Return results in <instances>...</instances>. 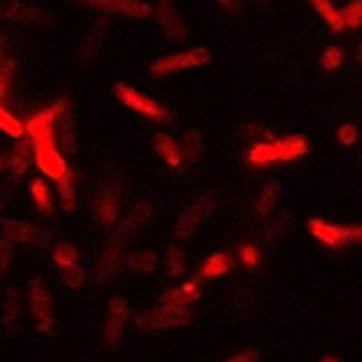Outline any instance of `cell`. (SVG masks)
Returning <instances> with one entry per match:
<instances>
[{
	"instance_id": "1",
	"label": "cell",
	"mask_w": 362,
	"mask_h": 362,
	"mask_svg": "<svg viewBox=\"0 0 362 362\" xmlns=\"http://www.w3.org/2000/svg\"><path fill=\"white\" fill-rule=\"evenodd\" d=\"M303 153H307V141H303L300 134L274 137V141H264V144H252L248 163H252V167H264V163H291V160H300Z\"/></svg>"
},
{
	"instance_id": "2",
	"label": "cell",
	"mask_w": 362,
	"mask_h": 362,
	"mask_svg": "<svg viewBox=\"0 0 362 362\" xmlns=\"http://www.w3.org/2000/svg\"><path fill=\"white\" fill-rule=\"evenodd\" d=\"M121 199H124V186L121 180H108V183L98 186V193H95V202H92V219L98 228H111L118 222L121 216Z\"/></svg>"
},
{
	"instance_id": "3",
	"label": "cell",
	"mask_w": 362,
	"mask_h": 362,
	"mask_svg": "<svg viewBox=\"0 0 362 362\" xmlns=\"http://www.w3.org/2000/svg\"><path fill=\"white\" fill-rule=\"evenodd\" d=\"M26 300H30V313H33L36 329L49 337L52 329H56V303H52L49 287L42 284L40 278H33L30 287H26Z\"/></svg>"
},
{
	"instance_id": "4",
	"label": "cell",
	"mask_w": 362,
	"mask_h": 362,
	"mask_svg": "<svg viewBox=\"0 0 362 362\" xmlns=\"http://www.w3.org/2000/svg\"><path fill=\"white\" fill-rule=\"evenodd\" d=\"M212 56L206 46H189V49H180V52H170V56H160V59H151V72L153 76H173V72H186V69H196V66H206Z\"/></svg>"
},
{
	"instance_id": "5",
	"label": "cell",
	"mask_w": 362,
	"mask_h": 362,
	"mask_svg": "<svg viewBox=\"0 0 362 362\" xmlns=\"http://www.w3.org/2000/svg\"><path fill=\"white\" fill-rule=\"evenodd\" d=\"M189 317H193V307H163V303H157V307H151V310L137 313L134 323L141 329H147V333H153V329L183 327V323H189Z\"/></svg>"
},
{
	"instance_id": "6",
	"label": "cell",
	"mask_w": 362,
	"mask_h": 362,
	"mask_svg": "<svg viewBox=\"0 0 362 362\" xmlns=\"http://www.w3.org/2000/svg\"><path fill=\"white\" fill-rule=\"evenodd\" d=\"M310 235L327 248H343V245H356L362 242V226H333L327 219H310L307 222Z\"/></svg>"
},
{
	"instance_id": "7",
	"label": "cell",
	"mask_w": 362,
	"mask_h": 362,
	"mask_svg": "<svg viewBox=\"0 0 362 362\" xmlns=\"http://www.w3.org/2000/svg\"><path fill=\"white\" fill-rule=\"evenodd\" d=\"M115 95H118V101L124 105V108L137 111V115H144V118H153V121H167L170 118V108H163L160 101L147 98L144 92H137V88H131V85H124V82L115 85Z\"/></svg>"
},
{
	"instance_id": "8",
	"label": "cell",
	"mask_w": 362,
	"mask_h": 362,
	"mask_svg": "<svg viewBox=\"0 0 362 362\" xmlns=\"http://www.w3.org/2000/svg\"><path fill=\"white\" fill-rule=\"evenodd\" d=\"M0 13H4V20H10V23H17V26H26V30H42V26L52 23V17L46 10L20 4V0H4V4H0Z\"/></svg>"
},
{
	"instance_id": "9",
	"label": "cell",
	"mask_w": 362,
	"mask_h": 362,
	"mask_svg": "<svg viewBox=\"0 0 362 362\" xmlns=\"http://www.w3.org/2000/svg\"><path fill=\"white\" fill-rule=\"evenodd\" d=\"M0 238L7 242H23V245H49V232L33 222H20V219H0Z\"/></svg>"
},
{
	"instance_id": "10",
	"label": "cell",
	"mask_w": 362,
	"mask_h": 362,
	"mask_svg": "<svg viewBox=\"0 0 362 362\" xmlns=\"http://www.w3.org/2000/svg\"><path fill=\"white\" fill-rule=\"evenodd\" d=\"M33 163L40 167L42 177H49L52 183L69 173V163L59 153V144H33Z\"/></svg>"
},
{
	"instance_id": "11",
	"label": "cell",
	"mask_w": 362,
	"mask_h": 362,
	"mask_svg": "<svg viewBox=\"0 0 362 362\" xmlns=\"http://www.w3.org/2000/svg\"><path fill=\"white\" fill-rule=\"evenodd\" d=\"M212 209H216V193H202L199 199L189 206V209L180 216V222H177V235L180 238H189L196 232V228L202 226V222L212 216Z\"/></svg>"
},
{
	"instance_id": "12",
	"label": "cell",
	"mask_w": 362,
	"mask_h": 362,
	"mask_svg": "<svg viewBox=\"0 0 362 362\" xmlns=\"http://www.w3.org/2000/svg\"><path fill=\"white\" fill-rule=\"evenodd\" d=\"M76 108H72V101L69 98H59V121H56V144H59V153L69 157V153H76Z\"/></svg>"
},
{
	"instance_id": "13",
	"label": "cell",
	"mask_w": 362,
	"mask_h": 362,
	"mask_svg": "<svg viewBox=\"0 0 362 362\" xmlns=\"http://www.w3.org/2000/svg\"><path fill=\"white\" fill-rule=\"evenodd\" d=\"M76 4L98 7V10H111V13H121V17H131V20L153 17V7L147 4V0H76Z\"/></svg>"
},
{
	"instance_id": "14",
	"label": "cell",
	"mask_w": 362,
	"mask_h": 362,
	"mask_svg": "<svg viewBox=\"0 0 362 362\" xmlns=\"http://www.w3.org/2000/svg\"><path fill=\"white\" fill-rule=\"evenodd\" d=\"M124 238L115 232V235L105 242V248H101V255H98V281H105L108 284L115 274H118V268H121V262H124Z\"/></svg>"
},
{
	"instance_id": "15",
	"label": "cell",
	"mask_w": 362,
	"mask_h": 362,
	"mask_svg": "<svg viewBox=\"0 0 362 362\" xmlns=\"http://www.w3.org/2000/svg\"><path fill=\"white\" fill-rule=\"evenodd\" d=\"M30 167H33V144L26 141V134H23L17 141V147L7 153V180H10L7 189L17 183L20 177H26V173H30Z\"/></svg>"
},
{
	"instance_id": "16",
	"label": "cell",
	"mask_w": 362,
	"mask_h": 362,
	"mask_svg": "<svg viewBox=\"0 0 362 362\" xmlns=\"http://www.w3.org/2000/svg\"><path fill=\"white\" fill-rule=\"evenodd\" d=\"M124 323H127V303L121 300V297H115V300H108V307H105V346L118 349Z\"/></svg>"
},
{
	"instance_id": "17",
	"label": "cell",
	"mask_w": 362,
	"mask_h": 362,
	"mask_svg": "<svg viewBox=\"0 0 362 362\" xmlns=\"http://www.w3.org/2000/svg\"><path fill=\"white\" fill-rule=\"evenodd\" d=\"M153 17H157V23H160V30H163V36H167V40H173V42H183L186 40V23H183V17L177 13V7H173V4L160 0V4L153 7Z\"/></svg>"
},
{
	"instance_id": "18",
	"label": "cell",
	"mask_w": 362,
	"mask_h": 362,
	"mask_svg": "<svg viewBox=\"0 0 362 362\" xmlns=\"http://www.w3.org/2000/svg\"><path fill=\"white\" fill-rule=\"evenodd\" d=\"M20 310H23V291H20V287H7V294H4V310H0V323H4V333H7V337H17Z\"/></svg>"
},
{
	"instance_id": "19",
	"label": "cell",
	"mask_w": 362,
	"mask_h": 362,
	"mask_svg": "<svg viewBox=\"0 0 362 362\" xmlns=\"http://www.w3.org/2000/svg\"><path fill=\"white\" fill-rule=\"evenodd\" d=\"M105 36H108V17H98L92 23V30L85 33V42H82V49H78V62H95V56L101 52V46H105Z\"/></svg>"
},
{
	"instance_id": "20",
	"label": "cell",
	"mask_w": 362,
	"mask_h": 362,
	"mask_svg": "<svg viewBox=\"0 0 362 362\" xmlns=\"http://www.w3.org/2000/svg\"><path fill=\"white\" fill-rule=\"evenodd\" d=\"M199 294H202L199 281H186V284H177V287H170V291H163L160 303L163 307H193V303L199 300Z\"/></svg>"
},
{
	"instance_id": "21",
	"label": "cell",
	"mask_w": 362,
	"mask_h": 362,
	"mask_svg": "<svg viewBox=\"0 0 362 362\" xmlns=\"http://www.w3.org/2000/svg\"><path fill=\"white\" fill-rule=\"evenodd\" d=\"M232 268H235V255H228V252H216V255H209V258L202 262V268H199V274H196V281L219 278V274H228Z\"/></svg>"
},
{
	"instance_id": "22",
	"label": "cell",
	"mask_w": 362,
	"mask_h": 362,
	"mask_svg": "<svg viewBox=\"0 0 362 362\" xmlns=\"http://www.w3.org/2000/svg\"><path fill=\"white\" fill-rule=\"evenodd\" d=\"M151 212H153V206H151V202H147V199H144V202H137V206H134V212H131V216H127V219L121 222L118 235L124 238V242H127V238H134L137 232H141V228L147 226V219H151Z\"/></svg>"
},
{
	"instance_id": "23",
	"label": "cell",
	"mask_w": 362,
	"mask_h": 362,
	"mask_svg": "<svg viewBox=\"0 0 362 362\" xmlns=\"http://www.w3.org/2000/svg\"><path fill=\"white\" fill-rule=\"evenodd\" d=\"M278 196H281L278 183H268V186L262 189V193L255 196V202H252V216H258V219H268V216H274V212H278Z\"/></svg>"
},
{
	"instance_id": "24",
	"label": "cell",
	"mask_w": 362,
	"mask_h": 362,
	"mask_svg": "<svg viewBox=\"0 0 362 362\" xmlns=\"http://www.w3.org/2000/svg\"><path fill=\"white\" fill-rule=\"evenodd\" d=\"M153 151L167 167H180L183 163V151H180V141H173L170 134H153Z\"/></svg>"
},
{
	"instance_id": "25",
	"label": "cell",
	"mask_w": 362,
	"mask_h": 362,
	"mask_svg": "<svg viewBox=\"0 0 362 362\" xmlns=\"http://www.w3.org/2000/svg\"><path fill=\"white\" fill-rule=\"evenodd\" d=\"M30 196H33V206L42 212V216H52L56 212V202H52V193H49V183L42 177L30 180Z\"/></svg>"
},
{
	"instance_id": "26",
	"label": "cell",
	"mask_w": 362,
	"mask_h": 362,
	"mask_svg": "<svg viewBox=\"0 0 362 362\" xmlns=\"http://www.w3.org/2000/svg\"><path fill=\"white\" fill-rule=\"evenodd\" d=\"M56 193H59V202H62V209L66 212H72L78 206V193H76V173H72V170H69L66 177H59L56 180Z\"/></svg>"
},
{
	"instance_id": "27",
	"label": "cell",
	"mask_w": 362,
	"mask_h": 362,
	"mask_svg": "<svg viewBox=\"0 0 362 362\" xmlns=\"http://www.w3.org/2000/svg\"><path fill=\"white\" fill-rule=\"evenodd\" d=\"M124 262L131 264V271H137V274H151V271H157V252H151V248H137V252L124 255Z\"/></svg>"
},
{
	"instance_id": "28",
	"label": "cell",
	"mask_w": 362,
	"mask_h": 362,
	"mask_svg": "<svg viewBox=\"0 0 362 362\" xmlns=\"http://www.w3.org/2000/svg\"><path fill=\"white\" fill-rule=\"evenodd\" d=\"M163 271H167V278H183L186 271V252L180 245H170L167 248V262H163Z\"/></svg>"
},
{
	"instance_id": "29",
	"label": "cell",
	"mask_w": 362,
	"mask_h": 362,
	"mask_svg": "<svg viewBox=\"0 0 362 362\" xmlns=\"http://www.w3.org/2000/svg\"><path fill=\"white\" fill-rule=\"evenodd\" d=\"M287 222H291V219H287L284 212L278 209V212H274V216H271V222H268V226L262 228V242H264V245H274V242H278V238L287 232Z\"/></svg>"
},
{
	"instance_id": "30",
	"label": "cell",
	"mask_w": 362,
	"mask_h": 362,
	"mask_svg": "<svg viewBox=\"0 0 362 362\" xmlns=\"http://www.w3.org/2000/svg\"><path fill=\"white\" fill-rule=\"evenodd\" d=\"M310 4H313V10L320 13V20H327L329 30H337V33L343 30V20H339V10L333 0H310Z\"/></svg>"
},
{
	"instance_id": "31",
	"label": "cell",
	"mask_w": 362,
	"mask_h": 362,
	"mask_svg": "<svg viewBox=\"0 0 362 362\" xmlns=\"http://www.w3.org/2000/svg\"><path fill=\"white\" fill-rule=\"evenodd\" d=\"M52 264H59L62 271L72 268V264H78V252L69 242H56L52 245Z\"/></svg>"
},
{
	"instance_id": "32",
	"label": "cell",
	"mask_w": 362,
	"mask_h": 362,
	"mask_svg": "<svg viewBox=\"0 0 362 362\" xmlns=\"http://www.w3.org/2000/svg\"><path fill=\"white\" fill-rule=\"evenodd\" d=\"M180 151H183L186 160H199V153H202V134L196 131V127L183 131V144H180Z\"/></svg>"
},
{
	"instance_id": "33",
	"label": "cell",
	"mask_w": 362,
	"mask_h": 362,
	"mask_svg": "<svg viewBox=\"0 0 362 362\" xmlns=\"http://www.w3.org/2000/svg\"><path fill=\"white\" fill-rule=\"evenodd\" d=\"M0 131H4V134H10L13 141H20V137L26 134V131H23V121H20L17 115H10L7 105H0Z\"/></svg>"
},
{
	"instance_id": "34",
	"label": "cell",
	"mask_w": 362,
	"mask_h": 362,
	"mask_svg": "<svg viewBox=\"0 0 362 362\" xmlns=\"http://www.w3.org/2000/svg\"><path fill=\"white\" fill-rule=\"evenodd\" d=\"M339 20H343V30H359L362 26V0H349V4L339 10Z\"/></svg>"
},
{
	"instance_id": "35",
	"label": "cell",
	"mask_w": 362,
	"mask_h": 362,
	"mask_svg": "<svg viewBox=\"0 0 362 362\" xmlns=\"http://www.w3.org/2000/svg\"><path fill=\"white\" fill-rule=\"evenodd\" d=\"M13 76H17V62H13V59H4V62H0V105H7Z\"/></svg>"
},
{
	"instance_id": "36",
	"label": "cell",
	"mask_w": 362,
	"mask_h": 362,
	"mask_svg": "<svg viewBox=\"0 0 362 362\" xmlns=\"http://www.w3.org/2000/svg\"><path fill=\"white\" fill-rule=\"evenodd\" d=\"M242 134L245 137H252L255 144H264V141H274L271 137V131L264 124H258V121H245V127H242Z\"/></svg>"
},
{
	"instance_id": "37",
	"label": "cell",
	"mask_w": 362,
	"mask_h": 362,
	"mask_svg": "<svg viewBox=\"0 0 362 362\" xmlns=\"http://www.w3.org/2000/svg\"><path fill=\"white\" fill-rule=\"evenodd\" d=\"M238 258H242V264H248V268H258V264H262V252H258L255 242H245L242 248H238Z\"/></svg>"
},
{
	"instance_id": "38",
	"label": "cell",
	"mask_w": 362,
	"mask_h": 362,
	"mask_svg": "<svg viewBox=\"0 0 362 362\" xmlns=\"http://www.w3.org/2000/svg\"><path fill=\"white\" fill-rule=\"evenodd\" d=\"M339 62H343V49L339 46H327L323 49V56H320V69H339Z\"/></svg>"
},
{
	"instance_id": "39",
	"label": "cell",
	"mask_w": 362,
	"mask_h": 362,
	"mask_svg": "<svg viewBox=\"0 0 362 362\" xmlns=\"http://www.w3.org/2000/svg\"><path fill=\"white\" fill-rule=\"evenodd\" d=\"M62 284H66V287H82L85 284V271L78 268V264L66 268V271H62Z\"/></svg>"
},
{
	"instance_id": "40",
	"label": "cell",
	"mask_w": 362,
	"mask_h": 362,
	"mask_svg": "<svg viewBox=\"0 0 362 362\" xmlns=\"http://www.w3.org/2000/svg\"><path fill=\"white\" fill-rule=\"evenodd\" d=\"M337 137H339V144H346V147H353V144L359 141V131H356V124H339Z\"/></svg>"
},
{
	"instance_id": "41",
	"label": "cell",
	"mask_w": 362,
	"mask_h": 362,
	"mask_svg": "<svg viewBox=\"0 0 362 362\" xmlns=\"http://www.w3.org/2000/svg\"><path fill=\"white\" fill-rule=\"evenodd\" d=\"M10 262H13V242L0 238V274L10 268Z\"/></svg>"
},
{
	"instance_id": "42",
	"label": "cell",
	"mask_w": 362,
	"mask_h": 362,
	"mask_svg": "<svg viewBox=\"0 0 362 362\" xmlns=\"http://www.w3.org/2000/svg\"><path fill=\"white\" fill-rule=\"evenodd\" d=\"M255 303H258V294H255V291H242V294L235 297V307H238V310H252Z\"/></svg>"
},
{
	"instance_id": "43",
	"label": "cell",
	"mask_w": 362,
	"mask_h": 362,
	"mask_svg": "<svg viewBox=\"0 0 362 362\" xmlns=\"http://www.w3.org/2000/svg\"><path fill=\"white\" fill-rule=\"evenodd\" d=\"M10 46H13V36H10V33H4V30H0V62H4V59H10V56H7V49H10Z\"/></svg>"
},
{
	"instance_id": "44",
	"label": "cell",
	"mask_w": 362,
	"mask_h": 362,
	"mask_svg": "<svg viewBox=\"0 0 362 362\" xmlns=\"http://www.w3.org/2000/svg\"><path fill=\"white\" fill-rule=\"evenodd\" d=\"M255 359H258V356H255L252 349H245V353H238L235 359H228V362H255Z\"/></svg>"
},
{
	"instance_id": "45",
	"label": "cell",
	"mask_w": 362,
	"mask_h": 362,
	"mask_svg": "<svg viewBox=\"0 0 362 362\" xmlns=\"http://www.w3.org/2000/svg\"><path fill=\"white\" fill-rule=\"evenodd\" d=\"M219 4H222L226 10H238V0H219Z\"/></svg>"
},
{
	"instance_id": "46",
	"label": "cell",
	"mask_w": 362,
	"mask_h": 362,
	"mask_svg": "<svg viewBox=\"0 0 362 362\" xmlns=\"http://www.w3.org/2000/svg\"><path fill=\"white\" fill-rule=\"evenodd\" d=\"M0 173H7V153H0Z\"/></svg>"
},
{
	"instance_id": "47",
	"label": "cell",
	"mask_w": 362,
	"mask_h": 362,
	"mask_svg": "<svg viewBox=\"0 0 362 362\" xmlns=\"http://www.w3.org/2000/svg\"><path fill=\"white\" fill-rule=\"evenodd\" d=\"M320 362H343V359H337V356H323Z\"/></svg>"
},
{
	"instance_id": "48",
	"label": "cell",
	"mask_w": 362,
	"mask_h": 362,
	"mask_svg": "<svg viewBox=\"0 0 362 362\" xmlns=\"http://www.w3.org/2000/svg\"><path fill=\"white\" fill-rule=\"evenodd\" d=\"M0 209H4V196H0ZM0 219H4V216H0Z\"/></svg>"
},
{
	"instance_id": "49",
	"label": "cell",
	"mask_w": 362,
	"mask_h": 362,
	"mask_svg": "<svg viewBox=\"0 0 362 362\" xmlns=\"http://www.w3.org/2000/svg\"><path fill=\"white\" fill-rule=\"evenodd\" d=\"M359 59H362V42H359Z\"/></svg>"
},
{
	"instance_id": "50",
	"label": "cell",
	"mask_w": 362,
	"mask_h": 362,
	"mask_svg": "<svg viewBox=\"0 0 362 362\" xmlns=\"http://www.w3.org/2000/svg\"><path fill=\"white\" fill-rule=\"evenodd\" d=\"M258 4H268V0H258Z\"/></svg>"
}]
</instances>
